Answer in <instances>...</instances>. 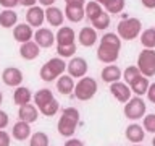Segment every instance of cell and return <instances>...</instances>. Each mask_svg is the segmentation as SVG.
<instances>
[{"instance_id":"277c9868","label":"cell","mask_w":155,"mask_h":146,"mask_svg":"<svg viewBox=\"0 0 155 146\" xmlns=\"http://www.w3.org/2000/svg\"><path fill=\"white\" fill-rule=\"evenodd\" d=\"M118 36L123 41H133L142 31V24L137 18H124L118 23Z\"/></svg>"},{"instance_id":"484cf974","label":"cell","mask_w":155,"mask_h":146,"mask_svg":"<svg viewBox=\"0 0 155 146\" xmlns=\"http://www.w3.org/2000/svg\"><path fill=\"white\" fill-rule=\"evenodd\" d=\"M57 89L61 92V94H71L74 91V81L70 75H61L57 81Z\"/></svg>"},{"instance_id":"c3c4849f","label":"cell","mask_w":155,"mask_h":146,"mask_svg":"<svg viewBox=\"0 0 155 146\" xmlns=\"http://www.w3.org/2000/svg\"><path fill=\"white\" fill-rule=\"evenodd\" d=\"M152 144L155 146V136H153V140H152Z\"/></svg>"},{"instance_id":"7a4b0ae2","label":"cell","mask_w":155,"mask_h":146,"mask_svg":"<svg viewBox=\"0 0 155 146\" xmlns=\"http://www.w3.org/2000/svg\"><path fill=\"white\" fill-rule=\"evenodd\" d=\"M79 123V110L76 109V107H66V109H63L61 112V117L60 120H58V133L61 136H66V138H70L73 136V133L76 131V127Z\"/></svg>"},{"instance_id":"e575fe53","label":"cell","mask_w":155,"mask_h":146,"mask_svg":"<svg viewBox=\"0 0 155 146\" xmlns=\"http://www.w3.org/2000/svg\"><path fill=\"white\" fill-rule=\"evenodd\" d=\"M144 130H147L149 133H155V114L144 117Z\"/></svg>"},{"instance_id":"8d00e7d4","label":"cell","mask_w":155,"mask_h":146,"mask_svg":"<svg viewBox=\"0 0 155 146\" xmlns=\"http://www.w3.org/2000/svg\"><path fill=\"white\" fill-rule=\"evenodd\" d=\"M10 135L5 130H0V146H10Z\"/></svg>"},{"instance_id":"1f68e13d","label":"cell","mask_w":155,"mask_h":146,"mask_svg":"<svg viewBox=\"0 0 155 146\" xmlns=\"http://www.w3.org/2000/svg\"><path fill=\"white\" fill-rule=\"evenodd\" d=\"M126 2L124 0H107L105 2V8L108 13H120L124 8Z\"/></svg>"},{"instance_id":"d590c367","label":"cell","mask_w":155,"mask_h":146,"mask_svg":"<svg viewBox=\"0 0 155 146\" xmlns=\"http://www.w3.org/2000/svg\"><path fill=\"white\" fill-rule=\"evenodd\" d=\"M139 73H140V71H139V68H137V67H134V65L128 67V68L124 70V73H123V76H124V81H126V83H129L131 80H133V78H136V76H137Z\"/></svg>"},{"instance_id":"6da1fadb","label":"cell","mask_w":155,"mask_h":146,"mask_svg":"<svg viewBox=\"0 0 155 146\" xmlns=\"http://www.w3.org/2000/svg\"><path fill=\"white\" fill-rule=\"evenodd\" d=\"M121 39L115 33H107L102 36L99 49H97V58L104 63H113L120 57Z\"/></svg>"},{"instance_id":"d6a6232c","label":"cell","mask_w":155,"mask_h":146,"mask_svg":"<svg viewBox=\"0 0 155 146\" xmlns=\"http://www.w3.org/2000/svg\"><path fill=\"white\" fill-rule=\"evenodd\" d=\"M58 107H60V104L53 99V101H50L48 104H45L44 107H41L39 109V112H42L44 115H47V117H52V115H55L57 112H58Z\"/></svg>"},{"instance_id":"74e56055","label":"cell","mask_w":155,"mask_h":146,"mask_svg":"<svg viewBox=\"0 0 155 146\" xmlns=\"http://www.w3.org/2000/svg\"><path fill=\"white\" fill-rule=\"evenodd\" d=\"M8 122H10L8 114H7V112H3V110H0V130H3L5 127L8 125Z\"/></svg>"},{"instance_id":"30bf717a","label":"cell","mask_w":155,"mask_h":146,"mask_svg":"<svg viewBox=\"0 0 155 146\" xmlns=\"http://www.w3.org/2000/svg\"><path fill=\"white\" fill-rule=\"evenodd\" d=\"M34 42L37 44L39 47L48 49L53 46L55 42V34L52 33V29L48 28H39L36 33H34Z\"/></svg>"},{"instance_id":"ee69618b","label":"cell","mask_w":155,"mask_h":146,"mask_svg":"<svg viewBox=\"0 0 155 146\" xmlns=\"http://www.w3.org/2000/svg\"><path fill=\"white\" fill-rule=\"evenodd\" d=\"M145 8H155V0H140Z\"/></svg>"},{"instance_id":"f6af8a7d","label":"cell","mask_w":155,"mask_h":146,"mask_svg":"<svg viewBox=\"0 0 155 146\" xmlns=\"http://www.w3.org/2000/svg\"><path fill=\"white\" fill-rule=\"evenodd\" d=\"M41 5H44V7H52L53 3H55V0H37Z\"/></svg>"},{"instance_id":"f35d334b","label":"cell","mask_w":155,"mask_h":146,"mask_svg":"<svg viewBox=\"0 0 155 146\" xmlns=\"http://www.w3.org/2000/svg\"><path fill=\"white\" fill-rule=\"evenodd\" d=\"M0 5L3 8H15L16 5H19L18 0H0Z\"/></svg>"},{"instance_id":"8fae6325","label":"cell","mask_w":155,"mask_h":146,"mask_svg":"<svg viewBox=\"0 0 155 146\" xmlns=\"http://www.w3.org/2000/svg\"><path fill=\"white\" fill-rule=\"evenodd\" d=\"M87 68H89V67H87V62L84 60V58H81V57L71 58V62L66 65V70H68V73H70L71 78L84 76L87 73Z\"/></svg>"},{"instance_id":"836d02e7","label":"cell","mask_w":155,"mask_h":146,"mask_svg":"<svg viewBox=\"0 0 155 146\" xmlns=\"http://www.w3.org/2000/svg\"><path fill=\"white\" fill-rule=\"evenodd\" d=\"M57 52L60 57H71L76 52V44H68V46H57Z\"/></svg>"},{"instance_id":"d4e9b609","label":"cell","mask_w":155,"mask_h":146,"mask_svg":"<svg viewBox=\"0 0 155 146\" xmlns=\"http://www.w3.org/2000/svg\"><path fill=\"white\" fill-rule=\"evenodd\" d=\"M65 16L71 23H79L84 18V7H78V5H66L65 8Z\"/></svg>"},{"instance_id":"7dc6e473","label":"cell","mask_w":155,"mask_h":146,"mask_svg":"<svg viewBox=\"0 0 155 146\" xmlns=\"http://www.w3.org/2000/svg\"><path fill=\"white\" fill-rule=\"evenodd\" d=\"M2 101H3V94H2V91H0V106H2Z\"/></svg>"},{"instance_id":"ab89813d","label":"cell","mask_w":155,"mask_h":146,"mask_svg":"<svg viewBox=\"0 0 155 146\" xmlns=\"http://www.w3.org/2000/svg\"><path fill=\"white\" fill-rule=\"evenodd\" d=\"M147 97L150 102H155V83H152L149 88H147Z\"/></svg>"},{"instance_id":"4316f807","label":"cell","mask_w":155,"mask_h":146,"mask_svg":"<svg viewBox=\"0 0 155 146\" xmlns=\"http://www.w3.org/2000/svg\"><path fill=\"white\" fill-rule=\"evenodd\" d=\"M55 97H53L52 91L47 89V88H44V89H39L36 94H34V102H36L37 109H41V107H44L45 104H48L50 101H53Z\"/></svg>"},{"instance_id":"f546056e","label":"cell","mask_w":155,"mask_h":146,"mask_svg":"<svg viewBox=\"0 0 155 146\" xmlns=\"http://www.w3.org/2000/svg\"><path fill=\"white\" fill-rule=\"evenodd\" d=\"M91 23H92V26H94V29H107L110 24V16H108V13L102 12L100 15H97L94 19H91Z\"/></svg>"},{"instance_id":"7c38bea8","label":"cell","mask_w":155,"mask_h":146,"mask_svg":"<svg viewBox=\"0 0 155 146\" xmlns=\"http://www.w3.org/2000/svg\"><path fill=\"white\" fill-rule=\"evenodd\" d=\"M44 19H45V12H44L41 7L34 5V7H29L28 8V12H26V21H28L29 26H32V28L42 26Z\"/></svg>"},{"instance_id":"ba28073f","label":"cell","mask_w":155,"mask_h":146,"mask_svg":"<svg viewBox=\"0 0 155 146\" xmlns=\"http://www.w3.org/2000/svg\"><path fill=\"white\" fill-rule=\"evenodd\" d=\"M2 81H3L7 86H12V88L21 86L23 71L19 70V68H16V67H8V68H5L3 73H2Z\"/></svg>"},{"instance_id":"b9f144b4","label":"cell","mask_w":155,"mask_h":146,"mask_svg":"<svg viewBox=\"0 0 155 146\" xmlns=\"http://www.w3.org/2000/svg\"><path fill=\"white\" fill-rule=\"evenodd\" d=\"M19 2V5H23V7H34V5H36V2L37 0H18Z\"/></svg>"},{"instance_id":"5bb4252c","label":"cell","mask_w":155,"mask_h":146,"mask_svg":"<svg viewBox=\"0 0 155 146\" xmlns=\"http://www.w3.org/2000/svg\"><path fill=\"white\" fill-rule=\"evenodd\" d=\"M74 39H76L74 29L70 28V26H61L60 29H58L57 36H55L57 46H68V44H74Z\"/></svg>"},{"instance_id":"52a82bcc","label":"cell","mask_w":155,"mask_h":146,"mask_svg":"<svg viewBox=\"0 0 155 146\" xmlns=\"http://www.w3.org/2000/svg\"><path fill=\"white\" fill-rule=\"evenodd\" d=\"M124 115L128 117L129 120H137L142 119L145 115V102L140 99L139 96L131 97L128 101V104L124 106Z\"/></svg>"},{"instance_id":"681fc988","label":"cell","mask_w":155,"mask_h":146,"mask_svg":"<svg viewBox=\"0 0 155 146\" xmlns=\"http://www.w3.org/2000/svg\"><path fill=\"white\" fill-rule=\"evenodd\" d=\"M134 146H142V144H134Z\"/></svg>"},{"instance_id":"cb8c5ba5","label":"cell","mask_w":155,"mask_h":146,"mask_svg":"<svg viewBox=\"0 0 155 146\" xmlns=\"http://www.w3.org/2000/svg\"><path fill=\"white\" fill-rule=\"evenodd\" d=\"M121 78V70L116 65H107L104 70H102V80L105 83H115V81H120Z\"/></svg>"},{"instance_id":"bcb514c9","label":"cell","mask_w":155,"mask_h":146,"mask_svg":"<svg viewBox=\"0 0 155 146\" xmlns=\"http://www.w3.org/2000/svg\"><path fill=\"white\" fill-rule=\"evenodd\" d=\"M95 2H97V3H100V5H105L107 0H95Z\"/></svg>"},{"instance_id":"2e32d148","label":"cell","mask_w":155,"mask_h":146,"mask_svg":"<svg viewBox=\"0 0 155 146\" xmlns=\"http://www.w3.org/2000/svg\"><path fill=\"white\" fill-rule=\"evenodd\" d=\"M39 54H41V47L32 41L23 42L21 47H19V55H21L24 60H34V58L39 57Z\"/></svg>"},{"instance_id":"83f0119b","label":"cell","mask_w":155,"mask_h":146,"mask_svg":"<svg viewBox=\"0 0 155 146\" xmlns=\"http://www.w3.org/2000/svg\"><path fill=\"white\" fill-rule=\"evenodd\" d=\"M140 42L145 49H153L155 47V28H149L140 34Z\"/></svg>"},{"instance_id":"3957f363","label":"cell","mask_w":155,"mask_h":146,"mask_svg":"<svg viewBox=\"0 0 155 146\" xmlns=\"http://www.w3.org/2000/svg\"><path fill=\"white\" fill-rule=\"evenodd\" d=\"M65 70H66V63L63 62L61 58L53 57L42 65L39 75H41V80H44V81H53L55 78L61 76Z\"/></svg>"},{"instance_id":"7402d4cb","label":"cell","mask_w":155,"mask_h":146,"mask_svg":"<svg viewBox=\"0 0 155 146\" xmlns=\"http://www.w3.org/2000/svg\"><path fill=\"white\" fill-rule=\"evenodd\" d=\"M18 21V15L13 8H5L2 13H0V26L2 28H13L16 26Z\"/></svg>"},{"instance_id":"f1b7e54d","label":"cell","mask_w":155,"mask_h":146,"mask_svg":"<svg viewBox=\"0 0 155 146\" xmlns=\"http://www.w3.org/2000/svg\"><path fill=\"white\" fill-rule=\"evenodd\" d=\"M104 10H102V5L97 3L95 0H92V2H87L86 3V8H84V15L89 19H94L97 15H100Z\"/></svg>"},{"instance_id":"44dd1931","label":"cell","mask_w":155,"mask_h":146,"mask_svg":"<svg viewBox=\"0 0 155 146\" xmlns=\"http://www.w3.org/2000/svg\"><path fill=\"white\" fill-rule=\"evenodd\" d=\"M145 136V130L144 127H140L137 123H131L126 128V138H128L131 143H140Z\"/></svg>"},{"instance_id":"4dcf8cb0","label":"cell","mask_w":155,"mask_h":146,"mask_svg":"<svg viewBox=\"0 0 155 146\" xmlns=\"http://www.w3.org/2000/svg\"><path fill=\"white\" fill-rule=\"evenodd\" d=\"M29 146H48V136L44 131H36L29 140Z\"/></svg>"},{"instance_id":"4fadbf2b","label":"cell","mask_w":155,"mask_h":146,"mask_svg":"<svg viewBox=\"0 0 155 146\" xmlns=\"http://www.w3.org/2000/svg\"><path fill=\"white\" fill-rule=\"evenodd\" d=\"M18 117L19 120L23 122H28V123H34L39 117V109L32 104H24V106H19V110H18Z\"/></svg>"},{"instance_id":"603a6c76","label":"cell","mask_w":155,"mask_h":146,"mask_svg":"<svg viewBox=\"0 0 155 146\" xmlns=\"http://www.w3.org/2000/svg\"><path fill=\"white\" fill-rule=\"evenodd\" d=\"M31 97H32V94H31V91H29V88H26V86H18L13 92V101L16 106L29 104Z\"/></svg>"},{"instance_id":"d6986e66","label":"cell","mask_w":155,"mask_h":146,"mask_svg":"<svg viewBox=\"0 0 155 146\" xmlns=\"http://www.w3.org/2000/svg\"><path fill=\"white\" fill-rule=\"evenodd\" d=\"M12 135H13V138H15V140L24 141V140H28L29 136H31V127H29L28 122L19 120V122H16V123L13 125Z\"/></svg>"},{"instance_id":"60d3db41","label":"cell","mask_w":155,"mask_h":146,"mask_svg":"<svg viewBox=\"0 0 155 146\" xmlns=\"http://www.w3.org/2000/svg\"><path fill=\"white\" fill-rule=\"evenodd\" d=\"M65 146H84V143H82L81 140H78V138H70L65 143Z\"/></svg>"},{"instance_id":"e0dca14e","label":"cell","mask_w":155,"mask_h":146,"mask_svg":"<svg viewBox=\"0 0 155 146\" xmlns=\"http://www.w3.org/2000/svg\"><path fill=\"white\" fill-rule=\"evenodd\" d=\"M128 86L131 88V91L136 92L137 96H142L147 92V88H149V80H147V76H144V75H139L133 78L129 83H128Z\"/></svg>"},{"instance_id":"7bdbcfd3","label":"cell","mask_w":155,"mask_h":146,"mask_svg":"<svg viewBox=\"0 0 155 146\" xmlns=\"http://www.w3.org/2000/svg\"><path fill=\"white\" fill-rule=\"evenodd\" d=\"M66 5H78V7H84L86 0H65Z\"/></svg>"},{"instance_id":"8992f818","label":"cell","mask_w":155,"mask_h":146,"mask_svg":"<svg viewBox=\"0 0 155 146\" xmlns=\"http://www.w3.org/2000/svg\"><path fill=\"white\" fill-rule=\"evenodd\" d=\"M97 92V81L94 78H81L79 83L74 85V96L79 101H89Z\"/></svg>"},{"instance_id":"ffe728a7","label":"cell","mask_w":155,"mask_h":146,"mask_svg":"<svg viewBox=\"0 0 155 146\" xmlns=\"http://www.w3.org/2000/svg\"><path fill=\"white\" fill-rule=\"evenodd\" d=\"M78 39H79L81 46L91 47V46H94V44L97 42V33H95L94 28L86 26V28H82L79 31V37H78Z\"/></svg>"},{"instance_id":"5b68a950","label":"cell","mask_w":155,"mask_h":146,"mask_svg":"<svg viewBox=\"0 0 155 146\" xmlns=\"http://www.w3.org/2000/svg\"><path fill=\"white\" fill-rule=\"evenodd\" d=\"M137 68L140 75L153 76L155 75V50L153 49H144L137 57Z\"/></svg>"},{"instance_id":"9c48e42d","label":"cell","mask_w":155,"mask_h":146,"mask_svg":"<svg viewBox=\"0 0 155 146\" xmlns=\"http://www.w3.org/2000/svg\"><path fill=\"white\" fill-rule=\"evenodd\" d=\"M110 92L115 96V99L121 102V104H124V102H128L131 99V88L126 85V83H121V81H115L110 85Z\"/></svg>"},{"instance_id":"ac0fdd59","label":"cell","mask_w":155,"mask_h":146,"mask_svg":"<svg viewBox=\"0 0 155 146\" xmlns=\"http://www.w3.org/2000/svg\"><path fill=\"white\" fill-rule=\"evenodd\" d=\"M45 19L48 21L50 26H61L63 19H65V13L61 12L58 7H47L45 10Z\"/></svg>"},{"instance_id":"9a60e30c","label":"cell","mask_w":155,"mask_h":146,"mask_svg":"<svg viewBox=\"0 0 155 146\" xmlns=\"http://www.w3.org/2000/svg\"><path fill=\"white\" fill-rule=\"evenodd\" d=\"M13 37H15V41H18L21 44L31 41L32 39V28L28 23H19L13 29Z\"/></svg>"}]
</instances>
